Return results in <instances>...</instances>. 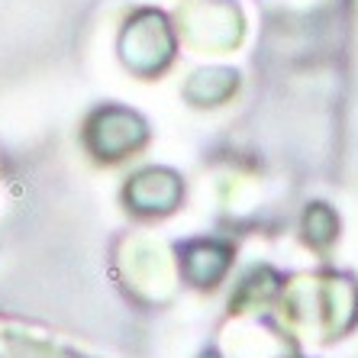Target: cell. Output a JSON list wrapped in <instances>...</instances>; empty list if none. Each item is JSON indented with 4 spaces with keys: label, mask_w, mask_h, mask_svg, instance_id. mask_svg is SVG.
I'll return each mask as SVG.
<instances>
[]
</instances>
